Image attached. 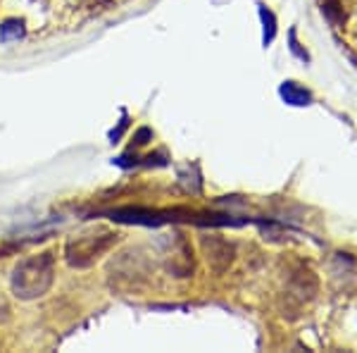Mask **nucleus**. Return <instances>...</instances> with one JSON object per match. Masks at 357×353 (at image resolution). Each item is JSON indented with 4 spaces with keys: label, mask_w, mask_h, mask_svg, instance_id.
Instances as JSON below:
<instances>
[{
    "label": "nucleus",
    "mask_w": 357,
    "mask_h": 353,
    "mask_svg": "<svg viewBox=\"0 0 357 353\" xmlns=\"http://www.w3.org/2000/svg\"><path fill=\"white\" fill-rule=\"evenodd\" d=\"M260 20L264 24L262 41H264V45H269L274 41V36H276V17H274L272 10H267V5H260Z\"/></svg>",
    "instance_id": "6"
},
{
    "label": "nucleus",
    "mask_w": 357,
    "mask_h": 353,
    "mask_svg": "<svg viewBox=\"0 0 357 353\" xmlns=\"http://www.w3.org/2000/svg\"><path fill=\"white\" fill-rule=\"evenodd\" d=\"M279 94H281V98H284L286 103H289V106L303 108V106H310V103H312L310 91H305L303 86H298L296 82H284V84H281V89H279Z\"/></svg>",
    "instance_id": "4"
},
{
    "label": "nucleus",
    "mask_w": 357,
    "mask_h": 353,
    "mask_svg": "<svg viewBox=\"0 0 357 353\" xmlns=\"http://www.w3.org/2000/svg\"><path fill=\"white\" fill-rule=\"evenodd\" d=\"M55 280V256L50 251L29 256L15 265L10 289L20 301L41 298L50 291Z\"/></svg>",
    "instance_id": "1"
},
{
    "label": "nucleus",
    "mask_w": 357,
    "mask_h": 353,
    "mask_svg": "<svg viewBox=\"0 0 357 353\" xmlns=\"http://www.w3.org/2000/svg\"><path fill=\"white\" fill-rule=\"evenodd\" d=\"M117 231L107 229V227H91L84 229L82 234L72 236L67 241L65 248V258L72 268H91L102 253H107L110 248L117 244Z\"/></svg>",
    "instance_id": "2"
},
{
    "label": "nucleus",
    "mask_w": 357,
    "mask_h": 353,
    "mask_svg": "<svg viewBox=\"0 0 357 353\" xmlns=\"http://www.w3.org/2000/svg\"><path fill=\"white\" fill-rule=\"evenodd\" d=\"M200 246H203V253H205V260L215 272H224L229 270V265L234 263V256H236V248L234 244H229L224 236H217V234H207L200 239Z\"/></svg>",
    "instance_id": "3"
},
{
    "label": "nucleus",
    "mask_w": 357,
    "mask_h": 353,
    "mask_svg": "<svg viewBox=\"0 0 357 353\" xmlns=\"http://www.w3.org/2000/svg\"><path fill=\"white\" fill-rule=\"evenodd\" d=\"M24 36V22L22 20H8L0 27V41H17V38Z\"/></svg>",
    "instance_id": "5"
}]
</instances>
